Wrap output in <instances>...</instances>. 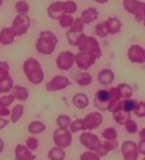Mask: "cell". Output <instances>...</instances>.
<instances>
[{"label": "cell", "mask_w": 145, "mask_h": 160, "mask_svg": "<svg viewBox=\"0 0 145 160\" xmlns=\"http://www.w3.org/2000/svg\"><path fill=\"white\" fill-rule=\"evenodd\" d=\"M58 42L57 37L50 31H42L36 42V49L39 53L49 55L54 51Z\"/></svg>", "instance_id": "6da1fadb"}, {"label": "cell", "mask_w": 145, "mask_h": 160, "mask_svg": "<svg viewBox=\"0 0 145 160\" xmlns=\"http://www.w3.org/2000/svg\"><path fill=\"white\" fill-rule=\"evenodd\" d=\"M23 72L27 79L32 84L39 85L43 82L44 74L43 72L40 63L36 59L34 58L27 59L23 63Z\"/></svg>", "instance_id": "7a4b0ae2"}, {"label": "cell", "mask_w": 145, "mask_h": 160, "mask_svg": "<svg viewBox=\"0 0 145 160\" xmlns=\"http://www.w3.org/2000/svg\"><path fill=\"white\" fill-rule=\"evenodd\" d=\"M76 47L80 49V51H85L89 54H91L96 59L100 58L102 55L98 41L93 37L86 36L83 33L81 34L79 41H77Z\"/></svg>", "instance_id": "3957f363"}, {"label": "cell", "mask_w": 145, "mask_h": 160, "mask_svg": "<svg viewBox=\"0 0 145 160\" xmlns=\"http://www.w3.org/2000/svg\"><path fill=\"white\" fill-rule=\"evenodd\" d=\"M72 132L67 128H57L53 133V141L57 147L65 148L72 144Z\"/></svg>", "instance_id": "277c9868"}, {"label": "cell", "mask_w": 145, "mask_h": 160, "mask_svg": "<svg viewBox=\"0 0 145 160\" xmlns=\"http://www.w3.org/2000/svg\"><path fill=\"white\" fill-rule=\"evenodd\" d=\"M30 24L31 20L28 16L18 15L12 23V28L16 32L17 36H22L27 32L28 28L30 27Z\"/></svg>", "instance_id": "5b68a950"}, {"label": "cell", "mask_w": 145, "mask_h": 160, "mask_svg": "<svg viewBox=\"0 0 145 160\" xmlns=\"http://www.w3.org/2000/svg\"><path fill=\"white\" fill-rule=\"evenodd\" d=\"M124 8L126 9L127 12L135 15L136 20L141 21L143 20V3L137 0H126L123 1Z\"/></svg>", "instance_id": "8992f818"}, {"label": "cell", "mask_w": 145, "mask_h": 160, "mask_svg": "<svg viewBox=\"0 0 145 160\" xmlns=\"http://www.w3.org/2000/svg\"><path fill=\"white\" fill-rule=\"evenodd\" d=\"M80 143L90 151L97 152L103 145L96 135L92 133H88V132L82 133L80 137Z\"/></svg>", "instance_id": "52a82bcc"}, {"label": "cell", "mask_w": 145, "mask_h": 160, "mask_svg": "<svg viewBox=\"0 0 145 160\" xmlns=\"http://www.w3.org/2000/svg\"><path fill=\"white\" fill-rule=\"evenodd\" d=\"M96 58L85 51H80L75 55V62L80 68L82 70H88L92 65H94Z\"/></svg>", "instance_id": "ba28073f"}, {"label": "cell", "mask_w": 145, "mask_h": 160, "mask_svg": "<svg viewBox=\"0 0 145 160\" xmlns=\"http://www.w3.org/2000/svg\"><path fill=\"white\" fill-rule=\"evenodd\" d=\"M57 67L62 71H68L75 63V55L71 51L61 52L56 59Z\"/></svg>", "instance_id": "9c48e42d"}, {"label": "cell", "mask_w": 145, "mask_h": 160, "mask_svg": "<svg viewBox=\"0 0 145 160\" xmlns=\"http://www.w3.org/2000/svg\"><path fill=\"white\" fill-rule=\"evenodd\" d=\"M69 85H70V81L68 78L62 75H58V76L53 77L51 79V81L46 84V89L49 91V92H54V91L63 90L66 87H68Z\"/></svg>", "instance_id": "30bf717a"}, {"label": "cell", "mask_w": 145, "mask_h": 160, "mask_svg": "<svg viewBox=\"0 0 145 160\" xmlns=\"http://www.w3.org/2000/svg\"><path fill=\"white\" fill-rule=\"evenodd\" d=\"M129 59L133 63H145V49L142 48L140 45L133 44L129 48L128 51Z\"/></svg>", "instance_id": "8fae6325"}, {"label": "cell", "mask_w": 145, "mask_h": 160, "mask_svg": "<svg viewBox=\"0 0 145 160\" xmlns=\"http://www.w3.org/2000/svg\"><path fill=\"white\" fill-rule=\"evenodd\" d=\"M109 93L108 91L106 90H101L96 94L95 98V105L99 110L106 111L108 110L109 107Z\"/></svg>", "instance_id": "7c38bea8"}, {"label": "cell", "mask_w": 145, "mask_h": 160, "mask_svg": "<svg viewBox=\"0 0 145 160\" xmlns=\"http://www.w3.org/2000/svg\"><path fill=\"white\" fill-rule=\"evenodd\" d=\"M121 151L125 159H137L138 156L137 145L132 141H125L122 145Z\"/></svg>", "instance_id": "4fadbf2b"}, {"label": "cell", "mask_w": 145, "mask_h": 160, "mask_svg": "<svg viewBox=\"0 0 145 160\" xmlns=\"http://www.w3.org/2000/svg\"><path fill=\"white\" fill-rule=\"evenodd\" d=\"M84 124L86 129H94L97 127H99L100 124L103 122V116L101 113L99 112H93L91 114H89L85 117V119L83 120Z\"/></svg>", "instance_id": "5bb4252c"}, {"label": "cell", "mask_w": 145, "mask_h": 160, "mask_svg": "<svg viewBox=\"0 0 145 160\" xmlns=\"http://www.w3.org/2000/svg\"><path fill=\"white\" fill-rule=\"evenodd\" d=\"M48 14L52 19H59L62 16L66 15L64 10V2L56 1L51 3L48 7Z\"/></svg>", "instance_id": "9a60e30c"}, {"label": "cell", "mask_w": 145, "mask_h": 160, "mask_svg": "<svg viewBox=\"0 0 145 160\" xmlns=\"http://www.w3.org/2000/svg\"><path fill=\"white\" fill-rule=\"evenodd\" d=\"M17 36L16 32L12 27H5L0 31V43L3 45H8L14 42Z\"/></svg>", "instance_id": "2e32d148"}, {"label": "cell", "mask_w": 145, "mask_h": 160, "mask_svg": "<svg viewBox=\"0 0 145 160\" xmlns=\"http://www.w3.org/2000/svg\"><path fill=\"white\" fill-rule=\"evenodd\" d=\"M16 159L17 160H35L36 156L32 154L27 147L22 145H18L15 150Z\"/></svg>", "instance_id": "e0dca14e"}, {"label": "cell", "mask_w": 145, "mask_h": 160, "mask_svg": "<svg viewBox=\"0 0 145 160\" xmlns=\"http://www.w3.org/2000/svg\"><path fill=\"white\" fill-rule=\"evenodd\" d=\"M98 80H99V82L103 85H109L112 83V81L114 80V73L111 70L105 68V70H103L99 73Z\"/></svg>", "instance_id": "ac0fdd59"}, {"label": "cell", "mask_w": 145, "mask_h": 160, "mask_svg": "<svg viewBox=\"0 0 145 160\" xmlns=\"http://www.w3.org/2000/svg\"><path fill=\"white\" fill-rule=\"evenodd\" d=\"M113 119L119 124H126L129 121H131V113L125 111L124 109H119L113 112Z\"/></svg>", "instance_id": "d6986e66"}, {"label": "cell", "mask_w": 145, "mask_h": 160, "mask_svg": "<svg viewBox=\"0 0 145 160\" xmlns=\"http://www.w3.org/2000/svg\"><path fill=\"white\" fill-rule=\"evenodd\" d=\"M73 103H74V105L75 107L82 109V108L87 107V105L89 103V99H88L86 95L79 93V94H75L74 96V98H73Z\"/></svg>", "instance_id": "ffe728a7"}, {"label": "cell", "mask_w": 145, "mask_h": 160, "mask_svg": "<svg viewBox=\"0 0 145 160\" xmlns=\"http://www.w3.org/2000/svg\"><path fill=\"white\" fill-rule=\"evenodd\" d=\"M98 18V11L95 8H89L81 13V19L84 23H90Z\"/></svg>", "instance_id": "44dd1931"}, {"label": "cell", "mask_w": 145, "mask_h": 160, "mask_svg": "<svg viewBox=\"0 0 145 160\" xmlns=\"http://www.w3.org/2000/svg\"><path fill=\"white\" fill-rule=\"evenodd\" d=\"M12 95L15 97V98L21 100V101L26 100L29 97V93H28L27 89L24 87H20V86H16L13 88Z\"/></svg>", "instance_id": "7402d4cb"}, {"label": "cell", "mask_w": 145, "mask_h": 160, "mask_svg": "<svg viewBox=\"0 0 145 160\" xmlns=\"http://www.w3.org/2000/svg\"><path fill=\"white\" fill-rule=\"evenodd\" d=\"M106 25L110 34H117L121 29V22L117 18H109L106 21Z\"/></svg>", "instance_id": "603a6c76"}, {"label": "cell", "mask_w": 145, "mask_h": 160, "mask_svg": "<svg viewBox=\"0 0 145 160\" xmlns=\"http://www.w3.org/2000/svg\"><path fill=\"white\" fill-rule=\"evenodd\" d=\"M14 88V80L11 76H8L6 79L0 81V93L6 94L12 91Z\"/></svg>", "instance_id": "cb8c5ba5"}, {"label": "cell", "mask_w": 145, "mask_h": 160, "mask_svg": "<svg viewBox=\"0 0 145 160\" xmlns=\"http://www.w3.org/2000/svg\"><path fill=\"white\" fill-rule=\"evenodd\" d=\"M65 152L59 147L52 148L49 152V157L50 160H64L65 158Z\"/></svg>", "instance_id": "d4e9b609"}, {"label": "cell", "mask_w": 145, "mask_h": 160, "mask_svg": "<svg viewBox=\"0 0 145 160\" xmlns=\"http://www.w3.org/2000/svg\"><path fill=\"white\" fill-rule=\"evenodd\" d=\"M44 129H46V125L44 123H43L42 122H32L29 125H28V131L31 134H39L41 132H43Z\"/></svg>", "instance_id": "484cf974"}, {"label": "cell", "mask_w": 145, "mask_h": 160, "mask_svg": "<svg viewBox=\"0 0 145 160\" xmlns=\"http://www.w3.org/2000/svg\"><path fill=\"white\" fill-rule=\"evenodd\" d=\"M75 81L80 86H87L92 82V76L87 72H81L76 75Z\"/></svg>", "instance_id": "4316f807"}, {"label": "cell", "mask_w": 145, "mask_h": 160, "mask_svg": "<svg viewBox=\"0 0 145 160\" xmlns=\"http://www.w3.org/2000/svg\"><path fill=\"white\" fill-rule=\"evenodd\" d=\"M119 88V91H120V95H121V98H123L125 99H129L132 95V89L130 85L126 84V83H123V84H120L118 86Z\"/></svg>", "instance_id": "83f0119b"}, {"label": "cell", "mask_w": 145, "mask_h": 160, "mask_svg": "<svg viewBox=\"0 0 145 160\" xmlns=\"http://www.w3.org/2000/svg\"><path fill=\"white\" fill-rule=\"evenodd\" d=\"M23 110H24V107L21 104H17L13 108V110H12V122L14 123L18 122V120L21 118V116L23 115Z\"/></svg>", "instance_id": "f1b7e54d"}, {"label": "cell", "mask_w": 145, "mask_h": 160, "mask_svg": "<svg viewBox=\"0 0 145 160\" xmlns=\"http://www.w3.org/2000/svg\"><path fill=\"white\" fill-rule=\"evenodd\" d=\"M82 33H77L75 31H72L71 29L68 30V32L66 33V36H67V40H68L69 43L72 45H76L77 41H79L80 37L81 36Z\"/></svg>", "instance_id": "f546056e"}, {"label": "cell", "mask_w": 145, "mask_h": 160, "mask_svg": "<svg viewBox=\"0 0 145 160\" xmlns=\"http://www.w3.org/2000/svg\"><path fill=\"white\" fill-rule=\"evenodd\" d=\"M95 31H96V34L99 37H102V38L106 37L107 34L109 33L107 25H106V22L104 21V22H100V23H98L96 25Z\"/></svg>", "instance_id": "4dcf8cb0"}, {"label": "cell", "mask_w": 145, "mask_h": 160, "mask_svg": "<svg viewBox=\"0 0 145 160\" xmlns=\"http://www.w3.org/2000/svg\"><path fill=\"white\" fill-rule=\"evenodd\" d=\"M74 18L71 15H64L59 18V24L60 26H62L63 28H68L71 27L74 23Z\"/></svg>", "instance_id": "1f68e13d"}, {"label": "cell", "mask_w": 145, "mask_h": 160, "mask_svg": "<svg viewBox=\"0 0 145 160\" xmlns=\"http://www.w3.org/2000/svg\"><path fill=\"white\" fill-rule=\"evenodd\" d=\"M56 122L59 125L60 128H67L71 125L72 121H71V118L69 116H67V115H60V116H58V118L56 120Z\"/></svg>", "instance_id": "d6a6232c"}, {"label": "cell", "mask_w": 145, "mask_h": 160, "mask_svg": "<svg viewBox=\"0 0 145 160\" xmlns=\"http://www.w3.org/2000/svg\"><path fill=\"white\" fill-rule=\"evenodd\" d=\"M15 8L18 15H26L29 12V5L25 1H23V0L17 2Z\"/></svg>", "instance_id": "836d02e7"}, {"label": "cell", "mask_w": 145, "mask_h": 160, "mask_svg": "<svg viewBox=\"0 0 145 160\" xmlns=\"http://www.w3.org/2000/svg\"><path fill=\"white\" fill-rule=\"evenodd\" d=\"M70 131L75 133V132H77L80 130H85L86 128H85V124H84V122L83 120H76L75 122H73L70 125Z\"/></svg>", "instance_id": "e575fe53"}, {"label": "cell", "mask_w": 145, "mask_h": 160, "mask_svg": "<svg viewBox=\"0 0 145 160\" xmlns=\"http://www.w3.org/2000/svg\"><path fill=\"white\" fill-rule=\"evenodd\" d=\"M64 10H65V14L70 15L74 14L77 11V5L72 1V0H68V1L64 2Z\"/></svg>", "instance_id": "d590c367"}, {"label": "cell", "mask_w": 145, "mask_h": 160, "mask_svg": "<svg viewBox=\"0 0 145 160\" xmlns=\"http://www.w3.org/2000/svg\"><path fill=\"white\" fill-rule=\"evenodd\" d=\"M83 28H84V22H83V20L81 19V18H75V19L74 20L73 25L70 27V29H71L72 31H75V32H77V33H82Z\"/></svg>", "instance_id": "8d00e7d4"}, {"label": "cell", "mask_w": 145, "mask_h": 160, "mask_svg": "<svg viewBox=\"0 0 145 160\" xmlns=\"http://www.w3.org/2000/svg\"><path fill=\"white\" fill-rule=\"evenodd\" d=\"M9 75V66L6 62H0V81L6 79Z\"/></svg>", "instance_id": "74e56055"}, {"label": "cell", "mask_w": 145, "mask_h": 160, "mask_svg": "<svg viewBox=\"0 0 145 160\" xmlns=\"http://www.w3.org/2000/svg\"><path fill=\"white\" fill-rule=\"evenodd\" d=\"M15 99L16 98L13 95H8L0 98V107H8L13 103Z\"/></svg>", "instance_id": "f35d334b"}, {"label": "cell", "mask_w": 145, "mask_h": 160, "mask_svg": "<svg viewBox=\"0 0 145 160\" xmlns=\"http://www.w3.org/2000/svg\"><path fill=\"white\" fill-rule=\"evenodd\" d=\"M136 101L133 100H131V99H125L123 101V104H122V109H124L125 111L127 112H131V111H133L136 108Z\"/></svg>", "instance_id": "ab89813d"}, {"label": "cell", "mask_w": 145, "mask_h": 160, "mask_svg": "<svg viewBox=\"0 0 145 160\" xmlns=\"http://www.w3.org/2000/svg\"><path fill=\"white\" fill-rule=\"evenodd\" d=\"M109 93V101L110 102H113V101H117L119 100V98H121V95H120V91H119V88H112L108 91Z\"/></svg>", "instance_id": "60d3db41"}, {"label": "cell", "mask_w": 145, "mask_h": 160, "mask_svg": "<svg viewBox=\"0 0 145 160\" xmlns=\"http://www.w3.org/2000/svg\"><path fill=\"white\" fill-rule=\"evenodd\" d=\"M133 111H135V114L138 118L145 117V102H139V103H137L136 108Z\"/></svg>", "instance_id": "b9f144b4"}, {"label": "cell", "mask_w": 145, "mask_h": 160, "mask_svg": "<svg viewBox=\"0 0 145 160\" xmlns=\"http://www.w3.org/2000/svg\"><path fill=\"white\" fill-rule=\"evenodd\" d=\"M103 136L106 140H115L117 137V133L114 128H106L103 132Z\"/></svg>", "instance_id": "7bdbcfd3"}, {"label": "cell", "mask_w": 145, "mask_h": 160, "mask_svg": "<svg viewBox=\"0 0 145 160\" xmlns=\"http://www.w3.org/2000/svg\"><path fill=\"white\" fill-rule=\"evenodd\" d=\"M38 146H39V142H38V140L35 138V137H29V138L27 139L26 147L29 148V150L34 151V150H36V148H38Z\"/></svg>", "instance_id": "ee69618b"}, {"label": "cell", "mask_w": 145, "mask_h": 160, "mask_svg": "<svg viewBox=\"0 0 145 160\" xmlns=\"http://www.w3.org/2000/svg\"><path fill=\"white\" fill-rule=\"evenodd\" d=\"M80 160H100V156L91 152H86L80 156Z\"/></svg>", "instance_id": "f6af8a7d"}, {"label": "cell", "mask_w": 145, "mask_h": 160, "mask_svg": "<svg viewBox=\"0 0 145 160\" xmlns=\"http://www.w3.org/2000/svg\"><path fill=\"white\" fill-rule=\"evenodd\" d=\"M126 129L129 133H136L137 131V125L136 123V122L133 121H129L126 123Z\"/></svg>", "instance_id": "bcb514c9"}, {"label": "cell", "mask_w": 145, "mask_h": 160, "mask_svg": "<svg viewBox=\"0 0 145 160\" xmlns=\"http://www.w3.org/2000/svg\"><path fill=\"white\" fill-rule=\"evenodd\" d=\"M103 145L107 152H110V151L114 150V148L118 146V143L115 140H108L107 142H105V144H103Z\"/></svg>", "instance_id": "7dc6e473"}, {"label": "cell", "mask_w": 145, "mask_h": 160, "mask_svg": "<svg viewBox=\"0 0 145 160\" xmlns=\"http://www.w3.org/2000/svg\"><path fill=\"white\" fill-rule=\"evenodd\" d=\"M137 148H138V152H139V153L145 155V140H141V141L138 143Z\"/></svg>", "instance_id": "c3c4849f"}, {"label": "cell", "mask_w": 145, "mask_h": 160, "mask_svg": "<svg viewBox=\"0 0 145 160\" xmlns=\"http://www.w3.org/2000/svg\"><path fill=\"white\" fill-rule=\"evenodd\" d=\"M11 111L7 107H0V116H9Z\"/></svg>", "instance_id": "681fc988"}, {"label": "cell", "mask_w": 145, "mask_h": 160, "mask_svg": "<svg viewBox=\"0 0 145 160\" xmlns=\"http://www.w3.org/2000/svg\"><path fill=\"white\" fill-rule=\"evenodd\" d=\"M8 123H9V121H8V120H5V119L0 118V129H3Z\"/></svg>", "instance_id": "f907efd6"}, {"label": "cell", "mask_w": 145, "mask_h": 160, "mask_svg": "<svg viewBox=\"0 0 145 160\" xmlns=\"http://www.w3.org/2000/svg\"><path fill=\"white\" fill-rule=\"evenodd\" d=\"M3 148H4V142L1 138H0V153L3 152Z\"/></svg>", "instance_id": "816d5d0a"}, {"label": "cell", "mask_w": 145, "mask_h": 160, "mask_svg": "<svg viewBox=\"0 0 145 160\" xmlns=\"http://www.w3.org/2000/svg\"><path fill=\"white\" fill-rule=\"evenodd\" d=\"M139 135H140L141 140H145V128H144V129H142V130L140 131Z\"/></svg>", "instance_id": "f5cc1de1"}, {"label": "cell", "mask_w": 145, "mask_h": 160, "mask_svg": "<svg viewBox=\"0 0 145 160\" xmlns=\"http://www.w3.org/2000/svg\"><path fill=\"white\" fill-rule=\"evenodd\" d=\"M94 1H96L98 3H101V4H104V3L107 2V0H94Z\"/></svg>", "instance_id": "db71d44e"}, {"label": "cell", "mask_w": 145, "mask_h": 160, "mask_svg": "<svg viewBox=\"0 0 145 160\" xmlns=\"http://www.w3.org/2000/svg\"><path fill=\"white\" fill-rule=\"evenodd\" d=\"M142 14H143V19L145 18V3H143V12H142Z\"/></svg>", "instance_id": "11a10c76"}, {"label": "cell", "mask_w": 145, "mask_h": 160, "mask_svg": "<svg viewBox=\"0 0 145 160\" xmlns=\"http://www.w3.org/2000/svg\"><path fill=\"white\" fill-rule=\"evenodd\" d=\"M2 3H3V1H2V0H0V7L2 6Z\"/></svg>", "instance_id": "9f6ffc18"}, {"label": "cell", "mask_w": 145, "mask_h": 160, "mask_svg": "<svg viewBox=\"0 0 145 160\" xmlns=\"http://www.w3.org/2000/svg\"><path fill=\"white\" fill-rule=\"evenodd\" d=\"M143 23H144V26H145V18L143 19Z\"/></svg>", "instance_id": "6f0895ef"}, {"label": "cell", "mask_w": 145, "mask_h": 160, "mask_svg": "<svg viewBox=\"0 0 145 160\" xmlns=\"http://www.w3.org/2000/svg\"><path fill=\"white\" fill-rule=\"evenodd\" d=\"M126 160H137V159H126Z\"/></svg>", "instance_id": "680465c9"}, {"label": "cell", "mask_w": 145, "mask_h": 160, "mask_svg": "<svg viewBox=\"0 0 145 160\" xmlns=\"http://www.w3.org/2000/svg\"><path fill=\"white\" fill-rule=\"evenodd\" d=\"M123 1H126V0H123Z\"/></svg>", "instance_id": "91938a15"}, {"label": "cell", "mask_w": 145, "mask_h": 160, "mask_svg": "<svg viewBox=\"0 0 145 160\" xmlns=\"http://www.w3.org/2000/svg\"><path fill=\"white\" fill-rule=\"evenodd\" d=\"M142 160H145V158H144V159H142Z\"/></svg>", "instance_id": "94428289"}]
</instances>
